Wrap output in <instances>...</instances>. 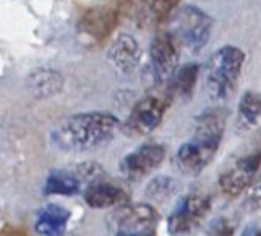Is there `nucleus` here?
<instances>
[{
    "instance_id": "obj_1",
    "label": "nucleus",
    "mask_w": 261,
    "mask_h": 236,
    "mask_svg": "<svg viewBox=\"0 0 261 236\" xmlns=\"http://www.w3.org/2000/svg\"><path fill=\"white\" fill-rule=\"evenodd\" d=\"M227 110L214 107L196 118V126L190 141L178 148L175 162L185 175H198L208 167L218 152L226 133Z\"/></svg>"
},
{
    "instance_id": "obj_2",
    "label": "nucleus",
    "mask_w": 261,
    "mask_h": 236,
    "mask_svg": "<svg viewBox=\"0 0 261 236\" xmlns=\"http://www.w3.org/2000/svg\"><path fill=\"white\" fill-rule=\"evenodd\" d=\"M122 128L119 118L106 112L68 116L52 131L54 144L65 152H85L109 142Z\"/></svg>"
},
{
    "instance_id": "obj_3",
    "label": "nucleus",
    "mask_w": 261,
    "mask_h": 236,
    "mask_svg": "<svg viewBox=\"0 0 261 236\" xmlns=\"http://www.w3.org/2000/svg\"><path fill=\"white\" fill-rule=\"evenodd\" d=\"M245 63V52L236 45L216 50L206 65V89L216 101H226L236 91Z\"/></svg>"
},
{
    "instance_id": "obj_4",
    "label": "nucleus",
    "mask_w": 261,
    "mask_h": 236,
    "mask_svg": "<svg viewBox=\"0 0 261 236\" xmlns=\"http://www.w3.org/2000/svg\"><path fill=\"white\" fill-rule=\"evenodd\" d=\"M172 96L174 94L169 86H161L154 91H149L132 107L127 120L122 125V131L135 138L151 134L163 122L172 102Z\"/></svg>"
},
{
    "instance_id": "obj_5",
    "label": "nucleus",
    "mask_w": 261,
    "mask_h": 236,
    "mask_svg": "<svg viewBox=\"0 0 261 236\" xmlns=\"http://www.w3.org/2000/svg\"><path fill=\"white\" fill-rule=\"evenodd\" d=\"M172 31L178 47L190 50L192 53L200 52L210 39L213 29V18L195 5H178L170 18Z\"/></svg>"
},
{
    "instance_id": "obj_6",
    "label": "nucleus",
    "mask_w": 261,
    "mask_h": 236,
    "mask_svg": "<svg viewBox=\"0 0 261 236\" xmlns=\"http://www.w3.org/2000/svg\"><path fill=\"white\" fill-rule=\"evenodd\" d=\"M180 47L169 31H161L149 44V68L159 86H169L178 70Z\"/></svg>"
},
{
    "instance_id": "obj_7",
    "label": "nucleus",
    "mask_w": 261,
    "mask_h": 236,
    "mask_svg": "<svg viewBox=\"0 0 261 236\" xmlns=\"http://www.w3.org/2000/svg\"><path fill=\"white\" fill-rule=\"evenodd\" d=\"M211 212V199L203 194H190L184 197L169 215L167 230L172 236L188 234L198 228Z\"/></svg>"
},
{
    "instance_id": "obj_8",
    "label": "nucleus",
    "mask_w": 261,
    "mask_h": 236,
    "mask_svg": "<svg viewBox=\"0 0 261 236\" xmlns=\"http://www.w3.org/2000/svg\"><path fill=\"white\" fill-rule=\"evenodd\" d=\"M123 16L122 4H101L88 7L80 15L78 26L86 36L91 39L102 42L106 41L112 31L117 28L120 18Z\"/></svg>"
},
{
    "instance_id": "obj_9",
    "label": "nucleus",
    "mask_w": 261,
    "mask_h": 236,
    "mask_svg": "<svg viewBox=\"0 0 261 236\" xmlns=\"http://www.w3.org/2000/svg\"><path fill=\"white\" fill-rule=\"evenodd\" d=\"M261 165V152L250 154L236 160L219 176L221 191L229 197H237L245 193L255 181Z\"/></svg>"
},
{
    "instance_id": "obj_10",
    "label": "nucleus",
    "mask_w": 261,
    "mask_h": 236,
    "mask_svg": "<svg viewBox=\"0 0 261 236\" xmlns=\"http://www.w3.org/2000/svg\"><path fill=\"white\" fill-rule=\"evenodd\" d=\"M164 157V146H161V144H143V146L127 154L122 159V162L119 163V168L123 178L137 183V181L146 178L151 171H154L163 163Z\"/></svg>"
},
{
    "instance_id": "obj_11",
    "label": "nucleus",
    "mask_w": 261,
    "mask_h": 236,
    "mask_svg": "<svg viewBox=\"0 0 261 236\" xmlns=\"http://www.w3.org/2000/svg\"><path fill=\"white\" fill-rule=\"evenodd\" d=\"M159 219V212L149 204H133L122 207L119 230L115 236H154Z\"/></svg>"
},
{
    "instance_id": "obj_12",
    "label": "nucleus",
    "mask_w": 261,
    "mask_h": 236,
    "mask_svg": "<svg viewBox=\"0 0 261 236\" xmlns=\"http://www.w3.org/2000/svg\"><path fill=\"white\" fill-rule=\"evenodd\" d=\"M180 4L177 2H127L122 4L123 15L130 16L138 26L143 28H158L170 20Z\"/></svg>"
},
{
    "instance_id": "obj_13",
    "label": "nucleus",
    "mask_w": 261,
    "mask_h": 236,
    "mask_svg": "<svg viewBox=\"0 0 261 236\" xmlns=\"http://www.w3.org/2000/svg\"><path fill=\"white\" fill-rule=\"evenodd\" d=\"M83 196L86 204L93 209L127 207L130 202V194L127 189L111 180H106L104 176L88 183Z\"/></svg>"
},
{
    "instance_id": "obj_14",
    "label": "nucleus",
    "mask_w": 261,
    "mask_h": 236,
    "mask_svg": "<svg viewBox=\"0 0 261 236\" xmlns=\"http://www.w3.org/2000/svg\"><path fill=\"white\" fill-rule=\"evenodd\" d=\"M141 55L143 53L138 41L130 34H120L112 41L107 50V57L112 62V65L123 75H130L138 68Z\"/></svg>"
},
{
    "instance_id": "obj_15",
    "label": "nucleus",
    "mask_w": 261,
    "mask_h": 236,
    "mask_svg": "<svg viewBox=\"0 0 261 236\" xmlns=\"http://www.w3.org/2000/svg\"><path fill=\"white\" fill-rule=\"evenodd\" d=\"M237 125L244 133H261V96L255 91L240 97Z\"/></svg>"
},
{
    "instance_id": "obj_16",
    "label": "nucleus",
    "mask_w": 261,
    "mask_h": 236,
    "mask_svg": "<svg viewBox=\"0 0 261 236\" xmlns=\"http://www.w3.org/2000/svg\"><path fill=\"white\" fill-rule=\"evenodd\" d=\"M70 212L65 207L49 204L39 212L34 228L41 236H64Z\"/></svg>"
},
{
    "instance_id": "obj_17",
    "label": "nucleus",
    "mask_w": 261,
    "mask_h": 236,
    "mask_svg": "<svg viewBox=\"0 0 261 236\" xmlns=\"http://www.w3.org/2000/svg\"><path fill=\"white\" fill-rule=\"evenodd\" d=\"M28 86L34 97L47 99L59 94L64 87V78L56 70L38 68L28 78Z\"/></svg>"
},
{
    "instance_id": "obj_18",
    "label": "nucleus",
    "mask_w": 261,
    "mask_h": 236,
    "mask_svg": "<svg viewBox=\"0 0 261 236\" xmlns=\"http://www.w3.org/2000/svg\"><path fill=\"white\" fill-rule=\"evenodd\" d=\"M80 188H82V180L76 175L64 170H57L49 175L44 191H46V194L73 196L80 191Z\"/></svg>"
},
{
    "instance_id": "obj_19",
    "label": "nucleus",
    "mask_w": 261,
    "mask_h": 236,
    "mask_svg": "<svg viewBox=\"0 0 261 236\" xmlns=\"http://www.w3.org/2000/svg\"><path fill=\"white\" fill-rule=\"evenodd\" d=\"M198 75H200V65H198V63L190 62V63H185L184 67H180L175 71L172 81L169 83L172 94L182 96V97L192 96L193 89L196 86Z\"/></svg>"
},
{
    "instance_id": "obj_20",
    "label": "nucleus",
    "mask_w": 261,
    "mask_h": 236,
    "mask_svg": "<svg viewBox=\"0 0 261 236\" xmlns=\"http://www.w3.org/2000/svg\"><path fill=\"white\" fill-rule=\"evenodd\" d=\"M177 183L175 180L169 178V176H158L151 181V183L148 185L146 188V194L154 199V201H159L163 202L166 201V199H169L170 196H172L175 191H177Z\"/></svg>"
},
{
    "instance_id": "obj_21",
    "label": "nucleus",
    "mask_w": 261,
    "mask_h": 236,
    "mask_svg": "<svg viewBox=\"0 0 261 236\" xmlns=\"http://www.w3.org/2000/svg\"><path fill=\"white\" fill-rule=\"evenodd\" d=\"M237 230V222L229 217H219L216 219L208 230V236H233Z\"/></svg>"
},
{
    "instance_id": "obj_22",
    "label": "nucleus",
    "mask_w": 261,
    "mask_h": 236,
    "mask_svg": "<svg viewBox=\"0 0 261 236\" xmlns=\"http://www.w3.org/2000/svg\"><path fill=\"white\" fill-rule=\"evenodd\" d=\"M245 202H247L248 209H251V211H259V209H261V171H258L255 181L248 188Z\"/></svg>"
},
{
    "instance_id": "obj_23",
    "label": "nucleus",
    "mask_w": 261,
    "mask_h": 236,
    "mask_svg": "<svg viewBox=\"0 0 261 236\" xmlns=\"http://www.w3.org/2000/svg\"><path fill=\"white\" fill-rule=\"evenodd\" d=\"M240 236H261V223L253 222V223L247 225Z\"/></svg>"
}]
</instances>
